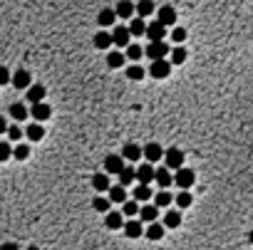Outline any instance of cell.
<instances>
[{"label": "cell", "instance_id": "6da1fadb", "mask_svg": "<svg viewBox=\"0 0 253 250\" xmlns=\"http://www.w3.org/2000/svg\"><path fill=\"white\" fill-rule=\"evenodd\" d=\"M174 181H176V186L182 188V191H189V188L194 186V181H196V174H194L191 169H186V166H182V169H176Z\"/></svg>", "mask_w": 253, "mask_h": 250}, {"label": "cell", "instance_id": "7a4b0ae2", "mask_svg": "<svg viewBox=\"0 0 253 250\" xmlns=\"http://www.w3.org/2000/svg\"><path fill=\"white\" fill-rule=\"evenodd\" d=\"M164 161H166V169H171V171L182 169V166H184V151L171 146V149L164 151Z\"/></svg>", "mask_w": 253, "mask_h": 250}, {"label": "cell", "instance_id": "3957f363", "mask_svg": "<svg viewBox=\"0 0 253 250\" xmlns=\"http://www.w3.org/2000/svg\"><path fill=\"white\" fill-rule=\"evenodd\" d=\"M169 45L164 43V40H157V43H149V47L144 50V55H149V60H164L169 55Z\"/></svg>", "mask_w": 253, "mask_h": 250}, {"label": "cell", "instance_id": "277c9868", "mask_svg": "<svg viewBox=\"0 0 253 250\" xmlns=\"http://www.w3.org/2000/svg\"><path fill=\"white\" fill-rule=\"evenodd\" d=\"M169 72H171V62L164 57V60H152V67H149V74L154 77V79H164V77H169Z\"/></svg>", "mask_w": 253, "mask_h": 250}, {"label": "cell", "instance_id": "5b68a950", "mask_svg": "<svg viewBox=\"0 0 253 250\" xmlns=\"http://www.w3.org/2000/svg\"><path fill=\"white\" fill-rule=\"evenodd\" d=\"M122 169H124V156H122V154L104 156V171H107V174H119Z\"/></svg>", "mask_w": 253, "mask_h": 250}, {"label": "cell", "instance_id": "8992f818", "mask_svg": "<svg viewBox=\"0 0 253 250\" xmlns=\"http://www.w3.org/2000/svg\"><path fill=\"white\" fill-rule=\"evenodd\" d=\"M104 226L110 228V230H119V228H124V213H122V211H107V216H104Z\"/></svg>", "mask_w": 253, "mask_h": 250}, {"label": "cell", "instance_id": "52a82bcc", "mask_svg": "<svg viewBox=\"0 0 253 250\" xmlns=\"http://www.w3.org/2000/svg\"><path fill=\"white\" fill-rule=\"evenodd\" d=\"M30 114H32V119H35V121H47V119H50V114H52V109H50V104L38 102V104H32V107H30Z\"/></svg>", "mask_w": 253, "mask_h": 250}, {"label": "cell", "instance_id": "ba28073f", "mask_svg": "<svg viewBox=\"0 0 253 250\" xmlns=\"http://www.w3.org/2000/svg\"><path fill=\"white\" fill-rule=\"evenodd\" d=\"M144 151V159H147L149 163H154V161H159V159H164V149L157 144V141H152V144H147L141 149Z\"/></svg>", "mask_w": 253, "mask_h": 250}, {"label": "cell", "instance_id": "9c48e42d", "mask_svg": "<svg viewBox=\"0 0 253 250\" xmlns=\"http://www.w3.org/2000/svg\"><path fill=\"white\" fill-rule=\"evenodd\" d=\"M115 13H117V18H127V20H132L134 13H137V5L132 3V0H119L117 8H115Z\"/></svg>", "mask_w": 253, "mask_h": 250}, {"label": "cell", "instance_id": "30bf717a", "mask_svg": "<svg viewBox=\"0 0 253 250\" xmlns=\"http://www.w3.org/2000/svg\"><path fill=\"white\" fill-rule=\"evenodd\" d=\"M154 174H157L154 166L147 161V163H141L139 169H137V181H139V183H152V181H154Z\"/></svg>", "mask_w": 253, "mask_h": 250}, {"label": "cell", "instance_id": "8fae6325", "mask_svg": "<svg viewBox=\"0 0 253 250\" xmlns=\"http://www.w3.org/2000/svg\"><path fill=\"white\" fill-rule=\"evenodd\" d=\"M13 85H15V90H27L30 85H32V77H30V72L27 69H18L15 74H13Z\"/></svg>", "mask_w": 253, "mask_h": 250}, {"label": "cell", "instance_id": "7c38bea8", "mask_svg": "<svg viewBox=\"0 0 253 250\" xmlns=\"http://www.w3.org/2000/svg\"><path fill=\"white\" fill-rule=\"evenodd\" d=\"M164 35H166V25H161L159 20H154L152 25H147V37H149V43L164 40Z\"/></svg>", "mask_w": 253, "mask_h": 250}, {"label": "cell", "instance_id": "4fadbf2b", "mask_svg": "<svg viewBox=\"0 0 253 250\" xmlns=\"http://www.w3.org/2000/svg\"><path fill=\"white\" fill-rule=\"evenodd\" d=\"M129 37H132V32H129V27H115V32H112V43L117 45V47H127L129 45Z\"/></svg>", "mask_w": 253, "mask_h": 250}, {"label": "cell", "instance_id": "5bb4252c", "mask_svg": "<svg viewBox=\"0 0 253 250\" xmlns=\"http://www.w3.org/2000/svg\"><path fill=\"white\" fill-rule=\"evenodd\" d=\"M45 87L43 85H30L27 87V102L30 104H38V102H45Z\"/></svg>", "mask_w": 253, "mask_h": 250}, {"label": "cell", "instance_id": "9a60e30c", "mask_svg": "<svg viewBox=\"0 0 253 250\" xmlns=\"http://www.w3.org/2000/svg\"><path fill=\"white\" fill-rule=\"evenodd\" d=\"M157 15H159L157 20H159L161 25H166V27L176 23V10H174L171 5H164V8H159V13H157Z\"/></svg>", "mask_w": 253, "mask_h": 250}, {"label": "cell", "instance_id": "2e32d148", "mask_svg": "<svg viewBox=\"0 0 253 250\" xmlns=\"http://www.w3.org/2000/svg\"><path fill=\"white\" fill-rule=\"evenodd\" d=\"M139 216H141L144 223H154L157 216H159V205H157V203H154V205H141V208H139Z\"/></svg>", "mask_w": 253, "mask_h": 250}, {"label": "cell", "instance_id": "e0dca14e", "mask_svg": "<svg viewBox=\"0 0 253 250\" xmlns=\"http://www.w3.org/2000/svg\"><path fill=\"white\" fill-rule=\"evenodd\" d=\"M124 235H127V238H141V235H144L141 221H127V223H124Z\"/></svg>", "mask_w": 253, "mask_h": 250}, {"label": "cell", "instance_id": "ac0fdd59", "mask_svg": "<svg viewBox=\"0 0 253 250\" xmlns=\"http://www.w3.org/2000/svg\"><path fill=\"white\" fill-rule=\"evenodd\" d=\"M25 136H27L30 141H40V139L45 136V129H43V124H40V121H32L30 127L25 129Z\"/></svg>", "mask_w": 253, "mask_h": 250}, {"label": "cell", "instance_id": "d6986e66", "mask_svg": "<svg viewBox=\"0 0 253 250\" xmlns=\"http://www.w3.org/2000/svg\"><path fill=\"white\" fill-rule=\"evenodd\" d=\"M164 230H166L164 223H157V221H154V223H149V228H144V235H147L149 240H161V238H164Z\"/></svg>", "mask_w": 253, "mask_h": 250}, {"label": "cell", "instance_id": "ffe728a7", "mask_svg": "<svg viewBox=\"0 0 253 250\" xmlns=\"http://www.w3.org/2000/svg\"><path fill=\"white\" fill-rule=\"evenodd\" d=\"M8 112H10V116H13L15 121H25V119H27V114H30V109H27L23 102H15V104H10V109H8Z\"/></svg>", "mask_w": 253, "mask_h": 250}, {"label": "cell", "instance_id": "44dd1931", "mask_svg": "<svg viewBox=\"0 0 253 250\" xmlns=\"http://www.w3.org/2000/svg\"><path fill=\"white\" fill-rule=\"evenodd\" d=\"M122 156H124V161H139V159L144 156V151H141V146H137V144H127V146L122 149Z\"/></svg>", "mask_w": 253, "mask_h": 250}, {"label": "cell", "instance_id": "7402d4cb", "mask_svg": "<svg viewBox=\"0 0 253 250\" xmlns=\"http://www.w3.org/2000/svg\"><path fill=\"white\" fill-rule=\"evenodd\" d=\"M154 181H157L161 188H169V186H171V181H174V176H171V169H157V174H154Z\"/></svg>", "mask_w": 253, "mask_h": 250}, {"label": "cell", "instance_id": "603a6c76", "mask_svg": "<svg viewBox=\"0 0 253 250\" xmlns=\"http://www.w3.org/2000/svg\"><path fill=\"white\" fill-rule=\"evenodd\" d=\"M115 43H112V32H97L94 35V47L99 50H110Z\"/></svg>", "mask_w": 253, "mask_h": 250}, {"label": "cell", "instance_id": "cb8c5ba5", "mask_svg": "<svg viewBox=\"0 0 253 250\" xmlns=\"http://www.w3.org/2000/svg\"><path fill=\"white\" fill-rule=\"evenodd\" d=\"M115 18H117V13H115L112 8H104V10H99L97 23H99L102 27H110V25H115Z\"/></svg>", "mask_w": 253, "mask_h": 250}, {"label": "cell", "instance_id": "d4e9b609", "mask_svg": "<svg viewBox=\"0 0 253 250\" xmlns=\"http://www.w3.org/2000/svg\"><path fill=\"white\" fill-rule=\"evenodd\" d=\"M117 176H119V186H124V188H127V186H132V183H134L137 171H134V169H129V166H124V169H122Z\"/></svg>", "mask_w": 253, "mask_h": 250}, {"label": "cell", "instance_id": "484cf974", "mask_svg": "<svg viewBox=\"0 0 253 250\" xmlns=\"http://www.w3.org/2000/svg\"><path fill=\"white\" fill-rule=\"evenodd\" d=\"M129 32H132L134 37L147 35V23H144V18H132V23H129Z\"/></svg>", "mask_w": 253, "mask_h": 250}, {"label": "cell", "instance_id": "4316f807", "mask_svg": "<svg viewBox=\"0 0 253 250\" xmlns=\"http://www.w3.org/2000/svg\"><path fill=\"white\" fill-rule=\"evenodd\" d=\"M137 15L139 18L154 15V3H152V0H139V3H137Z\"/></svg>", "mask_w": 253, "mask_h": 250}, {"label": "cell", "instance_id": "83f0119b", "mask_svg": "<svg viewBox=\"0 0 253 250\" xmlns=\"http://www.w3.org/2000/svg\"><path fill=\"white\" fill-rule=\"evenodd\" d=\"M92 186H94V191H110L112 188L110 186V174H97L92 179Z\"/></svg>", "mask_w": 253, "mask_h": 250}, {"label": "cell", "instance_id": "f1b7e54d", "mask_svg": "<svg viewBox=\"0 0 253 250\" xmlns=\"http://www.w3.org/2000/svg\"><path fill=\"white\" fill-rule=\"evenodd\" d=\"M122 213H124L127 218H134V216L139 213V201H137V198H134V201L127 198V201L122 203Z\"/></svg>", "mask_w": 253, "mask_h": 250}, {"label": "cell", "instance_id": "f546056e", "mask_svg": "<svg viewBox=\"0 0 253 250\" xmlns=\"http://www.w3.org/2000/svg\"><path fill=\"white\" fill-rule=\"evenodd\" d=\"M124 60H127V55H124V52H110V55H107V67L117 69V67H122V65H124Z\"/></svg>", "mask_w": 253, "mask_h": 250}, {"label": "cell", "instance_id": "4dcf8cb0", "mask_svg": "<svg viewBox=\"0 0 253 250\" xmlns=\"http://www.w3.org/2000/svg\"><path fill=\"white\" fill-rule=\"evenodd\" d=\"M110 198L112 203H124L127 201V191H124V186H115V188H110Z\"/></svg>", "mask_w": 253, "mask_h": 250}, {"label": "cell", "instance_id": "1f68e13d", "mask_svg": "<svg viewBox=\"0 0 253 250\" xmlns=\"http://www.w3.org/2000/svg\"><path fill=\"white\" fill-rule=\"evenodd\" d=\"M182 226V213L179 211H169L166 218H164V228H179Z\"/></svg>", "mask_w": 253, "mask_h": 250}, {"label": "cell", "instance_id": "d6a6232c", "mask_svg": "<svg viewBox=\"0 0 253 250\" xmlns=\"http://www.w3.org/2000/svg\"><path fill=\"white\" fill-rule=\"evenodd\" d=\"M134 198H137V201H149V198H152L149 183H139V186L134 188Z\"/></svg>", "mask_w": 253, "mask_h": 250}, {"label": "cell", "instance_id": "836d02e7", "mask_svg": "<svg viewBox=\"0 0 253 250\" xmlns=\"http://www.w3.org/2000/svg\"><path fill=\"white\" fill-rule=\"evenodd\" d=\"M169 62H171V65H184V62H186V50H184V47H174Z\"/></svg>", "mask_w": 253, "mask_h": 250}, {"label": "cell", "instance_id": "e575fe53", "mask_svg": "<svg viewBox=\"0 0 253 250\" xmlns=\"http://www.w3.org/2000/svg\"><path fill=\"white\" fill-rule=\"evenodd\" d=\"M92 205H94V211L107 213V211H110V205H112V201H110V198H104V196H97V198L92 201Z\"/></svg>", "mask_w": 253, "mask_h": 250}, {"label": "cell", "instance_id": "d590c367", "mask_svg": "<svg viewBox=\"0 0 253 250\" xmlns=\"http://www.w3.org/2000/svg\"><path fill=\"white\" fill-rule=\"evenodd\" d=\"M144 74H147V69H144V67H139L137 62L127 67V77H129V79H141Z\"/></svg>", "mask_w": 253, "mask_h": 250}, {"label": "cell", "instance_id": "8d00e7d4", "mask_svg": "<svg viewBox=\"0 0 253 250\" xmlns=\"http://www.w3.org/2000/svg\"><path fill=\"white\" fill-rule=\"evenodd\" d=\"M127 60H132V62H137L141 55H144V47H139V45H127Z\"/></svg>", "mask_w": 253, "mask_h": 250}, {"label": "cell", "instance_id": "74e56055", "mask_svg": "<svg viewBox=\"0 0 253 250\" xmlns=\"http://www.w3.org/2000/svg\"><path fill=\"white\" fill-rule=\"evenodd\" d=\"M13 156H15L18 161H25V159L30 156V146H27V144H18V146L13 149Z\"/></svg>", "mask_w": 253, "mask_h": 250}, {"label": "cell", "instance_id": "f35d334b", "mask_svg": "<svg viewBox=\"0 0 253 250\" xmlns=\"http://www.w3.org/2000/svg\"><path fill=\"white\" fill-rule=\"evenodd\" d=\"M154 203H157L159 208L171 205V193H169V191H159V193H157V198H154Z\"/></svg>", "mask_w": 253, "mask_h": 250}, {"label": "cell", "instance_id": "ab89813d", "mask_svg": "<svg viewBox=\"0 0 253 250\" xmlns=\"http://www.w3.org/2000/svg\"><path fill=\"white\" fill-rule=\"evenodd\" d=\"M191 201H194V198H191V193H189V191H182V193L176 196V205H179V208H189V205H191Z\"/></svg>", "mask_w": 253, "mask_h": 250}, {"label": "cell", "instance_id": "60d3db41", "mask_svg": "<svg viewBox=\"0 0 253 250\" xmlns=\"http://www.w3.org/2000/svg\"><path fill=\"white\" fill-rule=\"evenodd\" d=\"M10 156H13V146H10L8 141H0V163L8 161Z\"/></svg>", "mask_w": 253, "mask_h": 250}, {"label": "cell", "instance_id": "b9f144b4", "mask_svg": "<svg viewBox=\"0 0 253 250\" xmlns=\"http://www.w3.org/2000/svg\"><path fill=\"white\" fill-rule=\"evenodd\" d=\"M23 134H25V132L18 127V124H13V127H8V139H10V141H20V139H23Z\"/></svg>", "mask_w": 253, "mask_h": 250}, {"label": "cell", "instance_id": "7bdbcfd3", "mask_svg": "<svg viewBox=\"0 0 253 250\" xmlns=\"http://www.w3.org/2000/svg\"><path fill=\"white\" fill-rule=\"evenodd\" d=\"M171 37H174V43H184V40H186V30L184 27H174Z\"/></svg>", "mask_w": 253, "mask_h": 250}, {"label": "cell", "instance_id": "ee69618b", "mask_svg": "<svg viewBox=\"0 0 253 250\" xmlns=\"http://www.w3.org/2000/svg\"><path fill=\"white\" fill-rule=\"evenodd\" d=\"M10 79H13V77H10V72H8L3 65H0V87H3V85H8Z\"/></svg>", "mask_w": 253, "mask_h": 250}, {"label": "cell", "instance_id": "f6af8a7d", "mask_svg": "<svg viewBox=\"0 0 253 250\" xmlns=\"http://www.w3.org/2000/svg\"><path fill=\"white\" fill-rule=\"evenodd\" d=\"M0 250H20L15 243H3V245H0Z\"/></svg>", "mask_w": 253, "mask_h": 250}, {"label": "cell", "instance_id": "bcb514c9", "mask_svg": "<svg viewBox=\"0 0 253 250\" xmlns=\"http://www.w3.org/2000/svg\"><path fill=\"white\" fill-rule=\"evenodd\" d=\"M8 132V121H5V116H0V134H5Z\"/></svg>", "mask_w": 253, "mask_h": 250}, {"label": "cell", "instance_id": "7dc6e473", "mask_svg": "<svg viewBox=\"0 0 253 250\" xmlns=\"http://www.w3.org/2000/svg\"><path fill=\"white\" fill-rule=\"evenodd\" d=\"M248 240H251V243H253V230H251V233H248Z\"/></svg>", "mask_w": 253, "mask_h": 250}, {"label": "cell", "instance_id": "c3c4849f", "mask_svg": "<svg viewBox=\"0 0 253 250\" xmlns=\"http://www.w3.org/2000/svg\"><path fill=\"white\" fill-rule=\"evenodd\" d=\"M27 250H40V248H35V245H30V248H27Z\"/></svg>", "mask_w": 253, "mask_h": 250}]
</instances>
